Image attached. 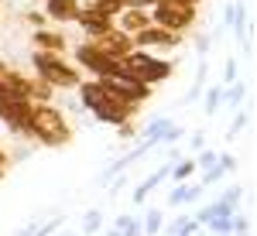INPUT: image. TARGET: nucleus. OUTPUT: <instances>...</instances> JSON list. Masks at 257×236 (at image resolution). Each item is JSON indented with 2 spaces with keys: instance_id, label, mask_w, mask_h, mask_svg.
I'll return each mask as SVG.
<instances>
[{
  "instance_id": "f257e3e1",
  "label": "nucleus",
  "mask_w": 257,
  "mask_h": 236,
  "mask_svg": "<svg viewBox=\"0 0 257 236\" xmlns=\"http://www.w3.org/2000/svg\"><path fill=\"white\" fill-rule=\"evenodd\" d=\"M28 127H31V137L38 144H45V147H65L72 140V127H69L65 113L59 106H52V103H35Z\"/></svg>"
},
{
  "instance_id": "f03ea898",
  "label": "nucleus",
  "mask_w": 257,
  "mask_h": 236,
  "mask_svg": "<svg viewBox=\"0 0 257 236\" xmlns=\"http://www.w3.org/2000/svg\"><path fill=\"white\" fill-rule=\"evenodd\" d=\"M117 72H123V76L138 79V82H144V86H158V82H165V79H172V62L158 59V55H148V52H131L127 59L117 62Z\"/></svg>"
},
{
  "instance_id": "7ed1b4c3",
  "label": "nucleus",
  "mask_w": 257,
  "mask_h": 236,
  "mask_svg": "<svg viewBox=\"0 0 257 236\" xmlns=\"http://www.w3.org/2000/svg\"><path fill=\"white\" fill-rule=\"evenodd\" d=\"M31 65H35V76L48 82L52 89H76L82 82L76 65H69L62 55H52V52H31Z\"/></svg>"
},
{
  "instance_id": "20e7f679",
  "label": "nucleus",
  "mask_w": 257,
  "mask_h": 236,
  "mask_svg": "<svg viewBox=\"0 0 257 236\" xmlns=\"http://www.w3.org/2000/svg\"><path fill=\"white\" fill-rule=\"evenodd\" d=\"M192 21H196V7L185 4V0H158V4L151 7V24H158V28L172 31V35L189 31Z\"/></svg>"
},
{
  "instance_id": "39448f33",
  "label": "nucleus",
  "mask_w": 257,
  "mask_h": 236,
  "mask_svg": "<svg viewBox=\"0 0 257 236\" xmlns=\"http://www.w3.org/2000/svg\"><path fill=\"white\" fill-rule=\"evenodd\" d=\"M31 103L21 96H11V93H0V123L14 134V137H28L31 140Z\"/></svg>"
},
{
  "instance_id": "423d86ee",
  "label": "nucleus",
  "mask_w": 257,
  "mask_h": 236,
  "mask_svg": "<svg viewBox=\"0 0 257 236\" xmlns=\"http://www.w3.org/2000/svg\"><path fill=\"white\" fill-rule=\"evenodd\" d=\"M99 82H103V89H106L110 96H117L120 103H127V106H138V110H141V103L151 96V86H144V82H138V79H131V76H123V72H110V76L99 79Z\"/></svg>"
},
{
  "instance_id": "0eeeda50",
  "label": "nucleus",
  "mask_w": 257,
  "mask_h": 236,
  "mask_svg": "<svg viewBox=\"0 0 257 236\" xmlns=\"http://www.w3.org/2000/svg\"><path fill=\"white\" fill-rule=\"evenodd\" d=\"M131 41H134V48H138V52L161 55V52L178 48V45H182V35H172V31H165V28H158V24H148V28H144V31H138Z\"/></svg>"
},
{
  "instance_id": "6e6552de",
  "label": "nucleus",
  "mask_w": 257,
  "mask_h": 236,
  "mask_svg": "<svg viewBox=\"0 0 257 236\" xmlns=\"http://www.w3.org/2000/svg\"><path fill=\"white\" fill-rule=\"evenodd\" d=\"M76 65H79V69H86V72H93L96 79L110 76V72H117V62L106 59V55L99 52L93 41H86V45H76Z\"/></svg>"
},
{
  "instance_id": "1a4fd4ad",
  "label": "nucleus",
  "mask_w": 257,
  "mask_h": 236,
  "mask_svg": "<svg viewBox=\"0 0 257 236\" xmlns=\"http://www.w3.org/2000/svg\"><path fill=\"white\" fill-rule=\"evenodd\" d=\"M134 113H138V106H127V103H120V99L110 96V93H106V99H103L96 110H93V117H96L99 123H106V127L131 123V117H134Z\"/></svg>"
},
{
  "instance_id": "9d476101",
  "label": "nucleus",
  "mask_w": 257,
  "mask_h": 236,
  "mask_svg": "<svg viewBox=\"0 0 257 236\" xmlns=\"http://www.w3.org/2000/svg\"><path fill=\"white\" fill-rule=\"evenodd\" d=\"M99 52L106 55V59H113V62H120V59H127L131 52H134V41H131V35H123V31H117V28H110L106 35H99L96 41Z\"/></svg>"
},
{
  "instance_id": "9b49d317",
  "label": "nucleus",
  "mask_w": 257,
  "mask_h": 236,
  "mask_svg": "<svg viewBox=\"0 0 257 236\" xmlns=\"http://www.w3.org/2000/svg\"><path fill=\"white\" fill-rule=\"evenodd\" d=\"M76 24L82 28L86 41H96L99 35H106V31L113 28V18H110V14H96V11H79Z\"/></svg>"
},
{
  "instance_id": "f8f14e48",
  "label": "nucleus",
  "mask_w": 257,
  "mask_h": 236,
  "mask_svg": "<svg viewBox=\"0 0 257 236\" xmlns=\"http://www.w3.org/2000/svg\"><path fill=\"white\" fill-rule=\"evenodd\" d=\"M148 24H151V14H148V11H138V7H123L117 18H113V28L123 31V35H131V38H134L138 31H144Z\"/></svg>"
},
{
  "instance_id": "ddd939ff",
  "label": "nucleus",
  "mask_w": 257,
  "mask_h": 236,
  "mask_svg": "<svg viewBox=\"0 0 257 236\" xmlns=\"http://www.w3.org/2000/svg\"><path fill=\"white\" fill-rule=\"evenodd\" d=\"M31 45H35V52H52V55H62V52L69 48V38H65L62 31H52V28H38V31L31 35Z\"/></svg>"
},
{
  "instance_id": "4468645a",
  "label": "nucleus",
  "mask_w": 257,
  "mask_h": 236,
  "mask_svg": "<svg viewBox=\"0 0 257 236\" xmlns=\"http://www.w3.org/2000/svg\"><path fill=\"white\" fill-rule=\"evenodd\" d=\"M45 18L69 24V21L79 18V0H45Z\"/></svg>"
},
{
  "instance_id": "2eb2a0df",
  "label": "nucleus",
  "mask_w": 257,
  "mask_h": 236,
  "mask_svg": "<svg viewBox=\"0 0 257 236\" xmlns=\"http://www.w3.org/2000/svg\"><path fill=\"white\" fill-rule=\"evenodd\" d=\"M76 89H79V110H89V113H93L99 103L106 99V89H103V82H99V79H86V82L76 86Z\"/></svg>"
},
{
  "instance_id": "dca6fc26",
  "label": "nucleus",
  "mask_w": 257,
  "mask_h": 236,
  "mask_svg": "<svg viewBox=\"0 0 257 236\" xmlns=\"http://www.w3.org/2000/svg\"><path fill=\"white\" fill-rule=\"evenodd\" d=\"M165 175H168V164H161V168H158V171H155V175H151V178H144V181H141L138 188H134V195H131V198H134V205H141L144 198L151 195V192L158 188V181H161V178H165Z\"/></svg>"
},
{
  "instance_id": "f3484780",
  "label": "nucleus",
  "mask_w": 257,
  "mask_h": 236,
  "mask_svg": "<svg viewBox=\"0 0 257 236\" xmlns=\"http://www.w3.org/2000/svg\"><path fill=\"white\" fill-rule=\"evenodd\" d=\"M79 11H96V14L117 18L120 11H123V0H79Z\"/></svg>"
},
{
  "instance_id": "a211bd4d",
  "label": "nucleus",
  "mask_w": 257,
  "mask_h": 236,
  "mask_svg": "<svg viewBox=\"0 0 257 236\" xmlns=\"http://www.w3.org/2000/svg\"><path fill=\"white\" fill-rule=\"evenodd\" d=\"M172 127V120H165V117H155L148 127H141V140H148V144H158L161 137H165V130Z\"/></svg>"
},
{
  "instance_id": "6ab92c4d",
  "label": "nucleus",
  "mask_w": 257,
  "mask_h": 236,
  "mask_svg": "<svg viewBox=\"0 0 257 236\" xmlns=\"http://www.w3.org/2000/svg\"><path fill=\"white\" fill-rule=\"evenodd\" d=\"M196 198H199V185H178L175 192L168 195V205H165V209H178V205L196 202Z\"/></svg>"
},
{
  "instance_id": "aec40b11",
  "label": "nucleus",
  "mask_w": 257,
  "mask_h": 236,
  "mask_svg": "<svg viewBox=\"0 0 257 236\" xmlns=\"http://www.w3.org/2000/svg\"><path fill=\"white\" fill-rule=\"evenodd\" d=\"M161 226H165V212H161V209H148L141 233H144V236H158V233H161Z\"/></svg>"
},
{
  "instance_id": "412c9836",
  "label": "nucleus",
  "mask_w": 257,
  "mask_h": 236,
  "mask_svg": "<svg viewBox=\"0 0 257 236\" xmlns=\"http://www.w3.org/2000/svg\"><path fill=\"white\" fill-rule=\"evenodd\" d=\"M196 229H199V226H196V222H192L189 216H178V219H172V222H168L165 236H192Z\"/></svg>"
},
{
  "instance_id": "4be33fe9",
  "label": "nucleus",
  "mask_w": 257,
  "mask_h": 236,
  "mask_svg": "<svg viewBox=\"0 0 257 236\" xmlns=\"http://www.w3.org/2000/svg\"><path fill=\"white\" fill-rule=\"evenodd\" d=\"M62 226V216H55V219H45L41 226H28V229H21L18 236H48V233H55Z\"/></svg>"
},
{
  "instance_id": "5701e85b",
  "label": "nucleus",
  "mask_w": 257,
  "mask_h": 236,
  "mask_svg": "<svg viewBox=\"0 0 257 236\" xmlns=\"http://www.w3.org/2000/svg\"><path fill=\"white\" fill-rule=\"evenodd\" d=\"M206 229L216 236H230L233 233V216H213L209 222H206Z\"/></svg>"
},
{
  "instance_id": "b1692460",
  "label": "nucleus",
  "mask_w": 257,
  "mask_h": 236,
  "mask_svg": "<svg viewBox=\"0 0 257 236\" xmlns=\"http://www.w3.org/2000/svg\"><path fill=\"white\" fill-rule=\"evenodd\" d=\"M247 96V89H243V82H230L226 89H223V103H230V106H240Z\"/></svg>"
},
{
  "instance_id": "393cba45",
  "label": "nucleus",
  "mask_w": 257,
  "mask_h": 236,
  "mask_svg": "<svg viewBox=\"0 0 257 236\" xmlns=\"http://www.w3.org/2000/svg\"><path fill=\"white\" fill-rule=\"evenodd\" d=\"M99 226H103V212H99V209H89V212H86V219H82V233L93 236Z\"/></svg>"
},
{
  "instance_id": "a878e982",
  "label": "nucleus",
  "mask_w": 257,
  "mask_h": 236,
  "mask_svg": "<svg viewBox=\"0 0 257 236\" xmlns=\"http://www.w3.org/2000/svg\"><path fill=\"white\" fill-rule=\"evenodd\" d=\"M192 171H196V161H192V157H185V161H178L175 168H172V181H185Z\"/></svg>"
},
{
  "instance_id": "bb28decb",
  "label": "nucleus",
  "mask_w": 257,
  "mask_h": 236,
  "mask_svg": "<svg viewBox=\"0 0 257 236\" xmlns=\"http://www.w3.org/2000/svg\"><path fill=\"white\" fill-rule=\"evenodd\" d=\"M219 103H223V86H213V89L206 93V113H209V117L219 110Z\"/></svg>"
},
{
  "instance_id": "cd10ccee",
  "label": "nucleus",
  "mask_w": 257,
  "mask_h": 236,
  "mask_svg": "<svg viewBox=\"0 0 257 236\" xmlns=\"http://www.w3.org/2000/svg\"><path fill=\"white\" fill-rule=\"evenodd\" d=\"M216 161H219V154H216V151H206V147H202V151H199V157H196V164L202 168V171H209Z\"/></svg>"
},
{
  "instance_id": "c85d7f7f",
  "label": "nucleus",
  "mask_w": 257,
  "mask_h": 236,
  "mask_svg": "<svg viewBox=\"0 0 257 236\" xmlns=\"http://www.w3.org/2000/svg\"><path fill=\"white\" fill-rule=\"evenodd\" d=\"M223 175H226V171L219 168V161H216V164H213L209 171H202V185H213V181H219V178H223Z\"/></svg>"
},
{
  "instance_id": "c756f323",
  "label": "nucleus",
  "mask_w": 257,
  "mask_h": 236,
  "mask_svg": "<svg viewBox=\"0 0 257 236\" xmlns=\"http://www.w3.org/2000/svg\"><path fill=\"white\" fill-rule=\"evenodd\" d=\"M240 198H243V192H240L237 185H233V188H226V195L219 198V202H226V205H233V209H237V202H240Z\"/></svg>"
},
{
  "instance_id": "7c9ffc66",
  "label": "nucleus",
  "mask_w": 257,
  "mask_h": 236,
  "mask_svg": "<svg viewBox=\"0 0 257 236\" xmlns=\"http://www.w3.org/2000/svg\"><path fill=\"white\" fill-rule=\"evenodd\" d=\"M24 18H28V24H35V31H38V28H45V24H48V18H45V14H38V11H28V14H24Z\"/></svg>"
},
{
  "instance_id": "2f4dec72",
  "label": "nucleus",
  "mask_w": 257,
  "mask_h": 236,
  "mask_svg": "<svg viewBox=\"0 0 257 236\" xmlns=\"http://www.w3.org/2000/svg\"><path fill=\"white\" fill-rule=\"evenodd\" d=\"M223 82L230 86V82H237V62L233 59H226V72H223Z\"/></svg>"
},
{
  "instance_id": "473e14b6",
  "label": "nucleus",
  "mask_w": 257,
  "mask_h": 236,
  "mask_svg": "<svg viewBox=\"0 0 257 236\" xmlns=\"http://www.w3.org/2000/svg\"><path fill=\"white\" fill-rule=\"evenodd\" d=\"M243 127H247V113L240 110V113H237V120H233V127H230V137H237V134L243 130Z\"/></svg>"
},
{
  "instance_id": "72a5a7b5",
  "label": "nucleus",
  "mask_w": 257,
  "mask_h": 236,
  "mask_svg": "<svg viewBox=\"0 0 257 236\" xmlns=\"http://www.w3.org/2000/svg\"><path fill=\"white\" fill-rule=\"evenodd\" d=\"M158 0H123V7H138V11H151Z\"/></svg>"
},
{
  "instance_id": "f704fd0d",
  "label": "nucleus",
  "mask_w": 257,
  "mask_h": 236,
  "mask_svg": "<svg viewBox=\"0 0 257 236\" xmlns=\"http://www.w3.org/2000/svg\"><path fill=\"white\" fill-rule=\"evenodd\" d=\"M161 140H168V144H175V140H182V127H175V123H172V127L165 130V137H161Z\"/></svg>"
},
{
  "instance_id": "c9c22d12",
  "label": "nucleus",
  "mask_w": 257,
  "mask_h": 236,
  "mask_svg": "<svg viewBox=\"0 0 257 236\" xmlns=\"http://www.w3.org/2000/svg\"><path fill=\"white\" fill-rule=\"evenodd\" d=\"M196 48H199V55L206 59V52H209V38H206V35H196Z\"/></svg>"
},
{
  "instance_id": "e433bc0d",
  "label": "nucleus",
  "mask_w": 257,
  "mask_h": 236,
  "mask_svg": "<svg viewBox=\"0 0 257 236\" xmlns=\"http://www.w3.org/2000/svg\"><path fill=\"white\" fill-rule=\"evenodd\" d=\"M219 168H223V171H233V168H237V161H233L230 154H219Z\"/></svg>"
},
{
  "instance_id": "4c0bfd02",
  "label": "nucleus",
  "mask_w": 257,
  "mask_h": 236,
  "mask_svg": "<svg viewBox=\"0 0 257 236\" xmlns=\"http://www.w3.org/2000/svg\"><path fill=\"white\" fill-rule=\"evenodd\" d=\"M134 134H138V127H134V123H120V137H123V140L134 137Z\"/></svg>"
},
{
  "instance_id": "58836bf2",
  "label": "nucleus",
  "mask_w": 257,
  "mask_h": 236,
  "mask_svg": "<svg viewBox=\"0 0 257 236\" xmlns=\"http://www.w3.org/2000/svg\"><path fill=\"white\" fill-rule=\"evenodd\" d=\"M206 147V134H192V151H202Z\"/></svg>"
},
{
  "instance_id": "ea45409f",
  "label": "nucleus",
  "mask_w": 257,
  "mask_h": 236,
  "mask_svg": "<svg viewBox=\"0 0 257 236\" xmlns=\"http://www.w3.org/2000/svg\"><path fill=\"white\" fill-rule=\"evenodd\" d=\"M4 171H7V154H4V147H0V181H4Z\"/></svg>"
},
{
  "instance_id": "a19ab883",
  "label": "nucleus",
  "mask_w": 257,
  "mask_h": 236,
  "mask_svg": "<svg viewBox=\"0 0 257 236\" xmlns=\"http://www.w3.org/2000/svg\"><path fill=\"white\" fill-rule=\"evenodd\" d=\"M106 236H123V233H120V229H110V233H106Z\"/></svg>"
},
{
  "instance_id": "79ce46f5",
  "label": "nucleus",
  "mask_w": 257,
  "mask_h": 236,
  "mask_svg": "<svg viewBox=\"0 0 257 236\" xmlns=\"http://www.w3.org/2000/svg\"><path fill=\"white\" fill-rule=\"evenodd\" d=\"M185 4H192V7H199V0H185Z\"/></svg>"
}]
</instances>
